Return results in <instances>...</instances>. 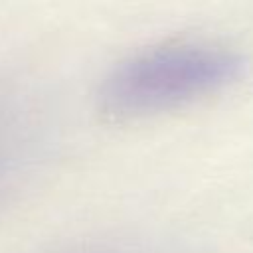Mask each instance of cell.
<instances>
[{"mask_svg":"<svg viewBox=\"0 0 253 253\" xmlns=\"http://www.w3.org/2000/svg\"><path fill=\"white\" fill-rule=\"evenodd\" d=\"M245 59L231 47L174 42L117 63L101 85V107L117 119H140L196 103L239 81Z\"/></svg>","mask_w":253,"mask_h":253,"instance_id":"cell-1","label":"cell"},{"mask_svg":"<svg viewBox=\"0 0 253 253\" xmlns=\"http://www.w3.org/2000/svg\"><path fill=\"white\" fill-rule=\"evenodd\" d=\"M34 156V123L16 87L0 83V202L12 194Z\"/></svg>","mask_w":253,"mask_h":253,"instance_id":"cell-2","label":"cell"}]
</instances>
